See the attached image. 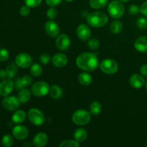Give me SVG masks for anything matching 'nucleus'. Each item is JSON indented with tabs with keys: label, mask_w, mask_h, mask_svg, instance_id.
Wrapping results in <instances>:
<instances>
[{
	"label": "nucleus",
	"mask_w": 147,
	"mask_h": 147,
	"mask_svg": "<svg viewBox=\"0 0 147 147\" xmlns=\"http://www.w3.org/2000/svg\"><path fill=\"white\" fill-rule=\"evenodd\" d=\"M76 65L85 71H94L98 67V58L96 54L91 53H83L76 59Z\"/></svg>",
	"instance_id": "f257e3e1"
},
{
	"label": "nucleus",
	"mask_w": 147,
	"mask_h": 147,
	"mask_svg": "<svg viewBox=\"0 0 147 147\" xmlns=\"http://www.w3.org/2000/svg\"><path fill=\"white\" fill-rule=\"evenodd\" d=\"M109 21V17L103 11H93L87 16V22L91 27L100 28L106 25Z\"/></svg>",
	"instance_id": "f03ea898"
},
{
	"label": "nucleus",
	"mask_w": 147,
	"mask_h": 147,
	"mask_svg": "<svg viewBox=\"0 0 147 147\" xmlns=\"http://www.w3.org/2000/svg\"><path fill=\"white\" fill-rule=\"evenodd\" d=\"M91 120L90 112L83 109H79L75 111L72 116V121L78 126H85L90 123Z\"/></svg>",
	"instance_id": "7ed1b4c3"
},
{
	"label": "nucleus",
	"mask_w": 147,
	"mask_h": 147,
	"mask_svg": "<svg viewBox=\"0 0 147 147\" xmlns=\"http://www.w3.org/2000/svg\"><path fill=\"white\" fill-rule=\"evenodd\" d=\"M109 15L114 19L121 18L125 12V7L121 1H112L108 7Z\"/></svg>",
	"instance_id": "20e7f679"
},
{
	"label": "nucleus",
	"mask_w": 147,
	"mask_h": 147,
	"mask_svg": "<svg viewBox=\"0 0 147 147\" xmlns=\"http://www.w3.org/2000/svg\"><path fill=\"white\" fill-rule=\"evenodd\" d=\"M28 119L33 125L41 126L45 122V116L44 113L37 109H31L28 112Z\"/></svg>",
	"instance_id": "39448f33"
},
{
	"label": "nucleus",
	"mask_w": 147,
	"mask_h": 147,
	"mask_svg": "<svg viewBox=\"0 0 147 147\" xmlns=\"http://www.w3.org/2000/svg\"><path fill=\"white\" fill-rule=\"evenodd\" d=\"M50 89V87L48 83L44 81H38L32 85L31 91L37 97H43L48 94Z\"/></svg>",
	"instance_id": "423d86ee"
},
{
	"label": "nucleus",
	"mask_w": 147,
	"mask_h": 147,
	"mask_svg": "<svg viewBox=\"0 0 147 147\" xmlns=\"http://www.w3.org/2000/svg\"><path fill=\"white\" fill-rule=\"evenodd\" d=\"M100 69L105 74H114L119 70L118 63L111 59H105L100 63Z\"/></svg>",
	"instance_id": "0eeeda50"
},
{
	"label": "nucleus",
	"mask_w": 147,
	"mask_h": 147,
	"mask_svg": "<svg viewBox=\"0 0 147 147\" xmlns=\"http://www.w3.org/2000/svg\"><path fill=\"white\" fill-rule=\"evenodd\" d=\"M20 101L19 100L18 97L16 96H6L4 99L2 100L1 104L2 106L7 110L10 111H16L20 106Z\"/></svg>",
	"instance_id": "6e6552de"
},
{
	"label": "nucleus",
	"mask_w": 147,
	"mask_h": 147,
	"mask_svg": "<svg viewBox=\"0 0 147 147\" xmlns=\"http://www.w3.org/2000/svg\"><path fill=\"white\" fill-rule=\"evenodd\" d=\"M15 63L21 68H28L32 65V58L27 53H20L16 56Z\"/></svg>",
	"instance_id": "1a4fd4ad"
},
{
	"label": "nucleus",
	"mask_w": 147,
	"mask_h": 147,
	"mask_svg": "<svg viewBox=\"0 0 147 147\" xmlns=\"http://www.w3.org/2000/svg\"><path fill=\"white\" fill-rule=\"evenodd\" d=\"M14 87V83L10 78L4 79L0 83V96L6 97L12 92Z\"/></svg>",
	"instance_id": "9d476101"
},
{
	"label": "nucleus",
	"mask_w": 147,
	"mask_h": 147,
	"mask_svg": "<svg viewBox=\"0 0 147 147\" xmlns=\"http://www.w3.org/2000/svg\"><path fill=\"white\" fill-rule=\"evenodd\" d=\"M12 134L15 139L18 140H24L29 136V131L26 126L23 125H17L12 129Z\"/></svg>",
	"instance_id": "9b49d317"
},
{
	"label": "nucleus",
	"mask_w": 147,
	"mask_h": 147,
	"mask_svg": "<svg viewBox=\"0 0 147 147\" xmlns=\"http://www.w3.org/2000/svg\"><path fill=\"white\" fill-rule=\"evenodd\" d=\"M56 47L62 51L68 50L70 46V37L65 34H61L56 39Z\"/></svg>",
	"instance_id": "f8f14e48"
},
{
	"label": "nucleus",
	"mask_w": 147,
	"mask_h": 147,
	"mask_svg": "<svg viewBox=\"0 0 147 147\" xmlns=\"http://www.w3.org/2000/svg\"><path fill=\"white\" fill-rule=\"evenodd\" d=\"M45 30L47 35L52 37H55L60 32V27L55 22L50 20V21H47L45 24Z\"/></svg>",
	"instance_id": "ddd939ff"
},
{
	"label": "nucleus",
	"mask_w": 147,
	"mask_h": 147,
	"mask_svg": "<svg viewBox=\"0 0 147 147\" xmlns=\"http://www.w3.org/2000/svg\"><path fill=\"white\" fill-rule=\"evenodd\" d=\"M76 33H77L78 37L83 41L89 40L91 36V30L90 27L85 24H80L78 27Z\"/></svg>",
	"instance_id": "4468645a"
},
{
	"label": "nucleus",
	"mask_w": 147,
	"mask_h": 147,
	"mask_svg": "<svg viewBox=\"0 0 147 147\" xmlns=\"http://www.w3.org/2000/svg\"><path fill=\"white\" fill-rule=\"evenodd\" d=\"M32 83V78L29 76H24L23 77L19 78L14 83V87L17 90H21L27 86H30Z\"/></svg>",
	"instance_id": "2eb2a0df"
},
{
	"label": "nucleus",
	"mask_w": 147,
	"mask_h": 147,
	"mask_svg": "<svg viewBox=\"0 0 147 147\" xmlns=\"http://www.w3.org/2000/svg\"><path fill=\"white\" fill-rule=\"evenodd\" d=\"M52 63L55 67H63L67 65V57L63 53H57L53 57Z\"/></svg>",
	"instance_id": "dca6fc26"
},
{
	"label": "nucleus",
	"mask_w": 147,
	"mask_h": 147,
	"mask_svg": "<svg viewBox=\"0 0 147 147\" xmlns=\"http://www.w3.org/2000/svg\"><path fill=\"white\" fill-rule=\"evenodd\" d=\"M129 83L134 88H141L145 84V80L141 75L134 74L129 78Z\"/></svg>",
	"instance_id": "f3484780"
},
{
	"label": "nucleus",
	"mask_w": 147,
	"mask_h": 147,
	"mask_svg": "<svg viewBox=\"0 0 147 147\" xmlns=\"http://www.w3.org/2000/svg\"><path fill=\"white\" fill-rule=\"evenodd\" d=\"M48 142V137L47 134L42 132L37 134L33 138V144L36 147H43L46 146Z\"/></svg>",
	"instance_id": "a211bd4d"
},
{
	"label": "nucleus",
	"mask_w": 147,
	"mask_h": 147,
	"mask_svg": "<svg viewBox=\"0 0 147 147\" xmlns=\"http://www.w3.org/2000/svg\"><path fill=\"white\" fill-rule=\"evenodd\" d=\"M134 47L140 53H147V36H142L136 39Z\"/></svg>",
	"instance_id": "6ab92c4d"
},
{
	"label": "nucleus",
	"mask_w": 147,
	"mask_h": 147,
	"mask_svg": "<svg viewBox=\"0 0 147 147\" xmlns=\"http://www.w3.org/2000/svg\"><path fill=\"white\" fill-rule=\"evenodd\" d=\"M26 118H27V114H26L25 111L22 110H18L13 113L12 116H11V120L14 123L20 124L25 121Z\"/></svg>",
	"instance_id": "aec40b11"
},
{
	"label": "nucleus",
	"mask_w": 147,
	"mask_h": 147,
	"mask_svg": "<svg viewBox=\"0 0 147 147\" xmlns=\"http://www.w3.org/2000/svg\"><path fill=\"white\" fill-rule=\"evenodd\" d=\"M73 137H74L75 140L78 142L79 143L80 142H83L86 141V139L88 137V132L87 131L83 128H79L75 131L74 134H73Z\"/></svg>",
	"instance_id": "412c9836"
},
{
	"label": "nucleus",
	"mask_w": 147,
	"mask_h": 147,
	"mask_svg": "<svg viewBox=\"0 0 147 147\" xmlns=\"http://www.w3.org/2000/svg\"><path fill=\"white\" fill-rule=\"evenodd\" d=\"M18 98L21 103H27L31 98V93L27 88L21 89L18 93Z\"/></svg>",
	"instance_id": "4be33fe9"
},
{
	"label": "nucleus",
	"mask_w": 147,
	"mask_h": 147,
	"mask_svg": "<svg viewBox=\"0 0 147 147\" xmlns=\"http://www.w3.org/2000/svg\"><path fill=\"white\" fill-rule=\"evenodd\" d=\"M50 97L54 99H59L63 96V89L57 85H53L50 89Z\"/></svg>",
	"instance_id": "5701e85b"
},
{
	"label": "nucleus",
	"mask_w": 147,
	"mask_h": 147,
	"mask_svg": "<svg viewBox=\"0 0 147 147\" xmlns=\"http://www.w3.org/2000/svg\"><path fill=\"white\" fill-rule=\"evenodd\" d=\"M78 80L80 83L83 86H90L93 81L91 75L87 73H82L78 75Z\"/></svg>",
	"instance_id": "b1692460"
},
{
	"label": "nucleus",
	"mask_w": 147,
	"mask_h": 147,
	"mask_svg": "<svg viewBox=\"0 0 147 147\" xmlns=\"http://www.w3.org/2000/svg\"><path fill=\"white\" fill-rule=\"evenodd\" d=\"M102 111V106L98 101H93L90 105V113L93 116H98Z\"/></svg>",
	"instance_id": "393cba45"
},
{
	"label": "nucleus",
	"mask_w": 147,
	"mask_h": 147,
	"mask_svg": "<svg viewBox=\"0 0 147 147\" xmlns=\"http://www.w3.org/2000/svg\"><path fill=\"white\" fill-rule=\"evenodd\" d=\"M110 30L113 34H119L123 30V24L119 20H115L111 23Z\"/></svg>",
	"instance_id": "a878e982"
},
{
	"label": "nucleus",
	"mask_w": 147,
	"mask_h": 147,
	"mask_svg": "<svg viewBox=\"0 0 147 147\" xmlns=\"http://www.w3.org/2000/svg\"><path fill=\"white\" fill-rule=\"evenodd\" d=\"M30 73L34 77H39L42 73V68L38 63H34L30 66Z\"/></svg>",
	"instance_id": "bb28decb"
},
{
	"label": "nucleus",
	"mask_w": 147,
	"mask_h": 147,
	"mask_svg": "<svg viewBox=\"0 0 147 147\" xmlns=\"http://www.w3.org/2000/svg\"><path fill=\"white\" fill-rule=\"evenodd\" d=\"M109 0H90V5L92 8L98 9L104 7L108 4Z\"/></svg>",
	"instance_id": "cd10ccee"
},
{
	"label": "nucleus",
	"mask_w": 147,
	"mask_h": 147,
	"mask_svg": "<svg viewBox=\"0 0 147 147\" xmlns=\"http://www.w3.org/2000/svg\"><path fill=\"white\" fill-rule=\"evenodd\" d=\"M80 146V143L76 140H71V139H67L62 142L60 144V147H79Z\"/></svg>",
	"instance_id": "c85d7f7f"
},
{
	"label": "nucleus",
	"mask_w": 147,
	"mask_h": 147,
	"mask_svg": "<svg viewBox=\"0 0 147 147\" xmlns=\"http://www.w3.org/2000/svg\"><path fill=\"white\" fill-rule=\"evenodd\" d=\"M1 144L5 147H10L14 144V139L10 134H6L1 139Z\"/></svg>",
	"instance_id": "c756f323"
},
{
	"label": "nucleus",
	"mask_w": 147,
	"mask_h": 147,
	"mask_svg": "<svg viewBox=\"0 0 147 147\" xmlns=\"http://www.w3.org/2000/svg\"><path fill=\"white\" fill-rule=\"evenodd\" d=\"M17 65L10 64L7 67L6 70H7V76H8L9 78L11 79V78H13L14 77H15L17 72Z\"/></svg>",
	"instance_id": "7c9ffc66"
},
{
	"label": "nucleus",
	"mask_w": 147,
	"mask_h": 147,
	"mask_svg": "<svg viewBox=\"0 0 147 147\" xmlns=\"http://www.w3.org/2000/svg\"><path fill=\"white\" fill-rule=\"evenodd\" d=\"M88 45L89 48L91 50H97L100 47V42L97 39L91 38L88 40Z\"/></svg>",
	"instance_id": "2f4dec72"
},
{
	"label": "nucleus",
	"mask_w": 147,
	"mask_h": 147,
	"mask_svg": "<svg viewBox=\"0 0 147 147\" xmlns=\"http://www.w3.org/2000/svg\"><path fill=\"white\" fill-rule=\"evenodd\" d=\"M136 25H137L138 28L141 29V30H145L147 28V20L144 17H140L138 19L137 22H136Z\"/></svg>",
	"instance_id": "473e14b6"
},
{
	"label": "nucleus",
	"mask_w": 147,
	"mask_h": 147,
	"mask_svg": "<svg viewBox=\"0 0 147 147\" xmlns=\"http://www.w3.org/2000/svg\"><path fill=\"white\" fill-rule=\"evenodd\" d=\"M9 57V53L7 49L1 48L0 49V61L5 62Z\"/></svg>",
	"instance_id": "72a5a7b5"
},
{
	"label": "nucleus",
	"mask_w": 147,
	"mask_h": 147,
	"mask_svg": "<svg viewBox=\"0 0 147 147\" xmlns=\"http://www.w3.org/2000/svg\"><path fill=\"white\" fill-rule=\"evenodd\" d=\"M42 1V0H24V3L30 8H34L38 7L41 4Z\"/></svg>",
	"instance_id": "f704fd0d"
},
{
	"label": "nucleus",
	"mask_w": 147,
	"mask_h": 147,
	"mask_svg": "<svg viewBox=\"0 0 147 147\" xmlns=\"http://www.w3.org/2000/svg\"><path fill=\"white\" fill-rule=\"evenodd\" d=\"M47 16L50 20H55L57 16V9H55L54 7H51V8L48 9V10L47 11Z\"/></svg>",
	"instance_id": "c9c22d12"
},
{
	"label": "nucleus",
	"mask_w": 147,
	"mask_h": 147,
	"mask_svg": "<svg viewBox=\"0 0 147 147\" xmlns=\"http://www.w3.org/2000/svg\"><path fill=\"white\" fill-rule=\"evenodd\" d=\"M50 60H51V57L47 53H43L40 56V60L42 64L47 65L50 62Z\"/></svg>",
	"instance_id": "e433bc0d"
},
{
	"label": "nucleus",
	"mask_w": 147,
	"mask_h": 147,
	"mask_svg": "<svg viewBox=\"0 0 147 147\" xmlns=\"http://www.w3.org/2000/svg\"><path fill=\"white\" fill-rule=\"evenodd\" d=\"M139 11H140V7H139L136 4H132L129 7V12L132 15H136Z\"/></svg>",
	"instance_id": "4c0bfd02"
},
{
	"label": "nucleus",
	"mask_w": 147,
	"mask_h": 147,
	"mask_svg": "<svg viewBox=\"0 0 147 147\" xmlns=\"http://www.w3.org/2000/svg\"><path fill=\"white\" fill-rule=\"evenodd\" d=\"M30 7H29L28 6H22V7L20 8V13L22 17H27L30 14Z\"/></svg>",
	"instance_id": "58836bf2"
},
{
	"label": "nucleus",
	"mask_w": 147,
	"mask_h": 147,
	"mask_svg": "<svg viewBox=\"0 0 147 147\" xmlns=\"http://www.w3.org/2000/svg\"><path fill=\"white\" fill-rule=\"evenodd\" d=\"M45 2L50 7H54L61 4L62 0H45Z\"/></svg>",
	"instance_id": "ea45409f"
},
{
	"label": "nucleus",
	"mask_w": 147,
	"mask_h": 147,
	"mask_svg": "<svg viewBox=\"0 0 147 147\" xmlns=\"http://www.w3.org/2000/svg\"><path fill=\"white\" fill-rule=\"evenodd\" d=\"M140 12L143 15L147 17V1L144 2L140 7Z\"/></svg>",
	"instance_id": "a19ab883"
},
{
	"label": "nucleus",
	"mask_w": 147,
	"mask_h": 147,
	"mask_svg": "<svg viewBox=\"0 0 147 147\" xmlns=\"http://www.w3.org/2000/svg\"><path fill=\"white\" fill-rule=\"evenodd\" d=\"M140 73L142 76L147 77V64L143 65L140 68Z\"/></svg>",
	"instance_id": "79ce46f5"
},
{
	"label": "nucleus",
	"mask_w": 147,
	"mask_h": 147,
	"mask_svg": "<svg viewBox=\"0 0 147 147\" xmlns=\"http://www.w3.org/2000/svg\"><path fill=\"white\" fill-rule=\"evenodd\" d=\"M7 76V73L6 70H0V79L1 80H4Z\"/></svg>",
	"instance_id": "37998d69"
},
{
	"label": "nucleus",
	"mask_w": 147,
	"mask_h": 147,
	"mask_svg": "<svg viewBox=\"0 0 147 147\" xmlns=\"http://www.w3.org/2000/svg\"><path fill=\"white\" fill-rule=\"evenodd\" d=\"M119 1H121V2H128V1H129L130 0H119Z\"/></svg>",
	"instance_id": "c03bdc74"
},
{
	"label": "nucleus",
	"mask_w": 147,
	"mask_h": 147,
	"mask_svg": "<svg viewBox=\"0 0 147 147\" xmlns=\"http://www.w3.org/2000/svg\"><path fill=\"white\" fill-rule=\"evenodd\" d=\"M23 146H32V145L31 144H30V143H28V144H24V145H23Z\"/></svg>",
	"instance_id": "a18cd8bd"
},
{
	"label": "nucleus",
	"mask_w": 147,
	"mask_h": 147,
	"mask_svg": "<svg viewBox=\"0 0 147 147\" xmlns=\"http://www.w3.org/2000/svg\"><path fill=\"white\" fill-rule=\"evenodd\" d=\"M65 1H73V0H65Z\"/></svg>",
	"instance_id": "49530a36"
},
{
	"label": "nucleus",
	"mask_w": 147,
	"mask_h": 147,
	"mask_svg": "<svg viewBox=\"0 0 147 147\" xmlns=\"http://www.w3.org/2000/svg\"><path fill=\"white\" fill-rule=\"evenodd\" d=\"M146 90H147V80H146Z\"/></svg>",
	"instance_id": "de8ad7c7"
},
{
	"label": "nucleus",
	"mask_w": 147,
	"mask_h": 147,
	"mask_svg": "<svg viewBox=\"0 0 147 147\" xmlns=\"http://www.w3.org/2000/svg\"><path fill=\"white\" fill-rule=\"evenodd\" d=\"M146 146H147V142H146Z\"/></svg>",
	"instance_id": "09e8293b"
}]
</instances>
